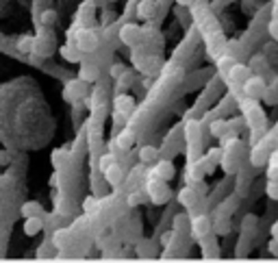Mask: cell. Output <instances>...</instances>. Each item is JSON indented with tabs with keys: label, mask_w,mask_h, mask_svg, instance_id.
Returning a JSON list of instances; mask_svg holds the SVG:
<instances>
[{
	"label": "cell",
	"mask_w": 278,
	"mask_h": 263,
	"mask_svg": "<svg viewBox=\"0 0 278 263\" xmlns=\"http://www.w3.org/2000/svg\"><path fill=\"white\" fill-rule=\"evenodd\" d=\"M237 109L242 111L248 129H267V117H265L263 107L259 105V100L244 96V98H239Z\"/></svg>",
	"instance_id": "obj_1"
},
{
	"label": "cell",
	"mask_w": 278,
	"mask_h": 263,
	"mask_svg": "<svg viewBox=\"0 0 278 263\" xmlns=\"http://www.w3.org/2000/svg\"><path fill=\"white\" fill-rule=\"evenodd\" d=\"M144 192L148 196V203L152 205H168L170 198H172V189L168 187V180H161V178H146V185H144Z\"/></svg>",
	"instance_id": "obj_2"
},
{
	"label": "cell",
	"mask_w": 278,
	"mask_h": 263,
	"mask_svg": "<svg viewBox=\"0 0 278 263\" xmlns=\"http://www.w3.org/2000/svg\"><path fill=\"white\" fill-rule=\"evenodd\" d=\"M74 44L83 54H91L100 48V35L94 29H78L74 35Z\"/></svg>",
	"instance_id": "obj_3"
},
{
	"label": "cell",
	"mask_w": 278,
	"mask_h": 263,
	"mask_svg": "<svg viewBox=\"0 0 278 263\" xmlns=\"http://www.w3.org/2000/svg\"><path fill=\"white\" fill-rule=\"evenodd\" d=\"M89 96V83L83 78H72L63 87V100L74 105V103H83V98Z\"/></svg>",
	"instance_id": "obj_4"
},
{
	"label": "cell",
	"mask_w": 278,
	"mask_h": 263,
	"mask_svg": "<svg viewBox=\"0 0 278 263\" xmlns=\"http://www.w3.org/2000/svg\"><path fill=\"white\" fill-rule=\"evenodd\" d=\"M191 215V213H189ZM189 233L191 237L200 241L202 237H207V235L213 233V217L209 213H196L191 215V222H189Z\"/></svg>",
	"instance_id": "obj_5"
},
{
	"label": "cell",
	"mask_w": 278,
	"mask_h": 263,
	"mask_svg": "<svg viewBox=\"0 0 278 263\" xmlns=\"http://www.w3.org/2000/svg\"><path fill=\"white\" fill-rule=\"evenodd\" d=\"M142 26L139 24H135V22H122L120 24V31H117V39L124 44V46H131V48H135L139 42H142Z\"/></svg>",
	"instance_id": "obj_6"
},
{
	"label": "cell",
	"mask_w": 278,
	"mask_h": 263,
	"mask_svg": "<svg viewBox=\"0 0 278 263\" xmlns=\"http://www.w3.org/2000/svg\"><path fill=\"white\" fill-rule=\"evenodd\" d=\"M265 89H267V83H265V78L261 74H250L244 80V85H242L244 96L254 98V100H261L263 94H265Z\"/></svg>",
	"instance_id": "obj_7"
},
{
	"label": "cell",
	"mask_w": 278,
	"mask_h": 263,
	"mask_svg": "<svg viewBox=\"0 0 278 263\" xmlns=\"http://www.w3.org/2000/svg\"><path fill=\"white\" fill-rule=\"evenodd\" d=\"M176 174V168H174V161L168 157H159L154 161V166L150 168V172L146 174V178H161V180H172Z\"/></svg>",
	"instance_id": "obj_8"
},
{
	"label": "cell",
	"mask_w": 278,
	"mask_h": 263,
	"mask_svg": "<svg viewBox=\"0 0 278 263\" xmlns=\"http://www.w3.org/2000/svg\"><path fill=\"white\" fill-rule=\"evenodd\" d=\"M200 198H202V196H200L189 183H187V187H183L181 192H178V203L185 207V209H189V211L196 209V207L200 205Z\"/></svg>",
	"instance_id": "obj_9"
},
{
	"label": "cell",
	"mask_w": 278,
	"mask_h": 263,
	"mask_svg": "<svg viewBox=\"0 0 278 263\" xmlns=\"http://www.w3.org/2000/svg\"><path fill=\"white\" fill-rule=\"evenodd\" d=\"M156 9H159V3L156 0H137L135 5V15L139 20H152L156 15Z\"/></svg>",
	"instance_id": "obj_10"
},
{
	"label": "cell",
	"mask_w": 278,
	"mask_h": 263,
	"mask_svg": "<svg viewBox=\"0 0 278 263\" xmlns=\"http://www.w3.org/2000/svg\"><path fill=\"white\" fill-rule=\"evenodd\" d=\"M237 207H239V194H230L222 203H217V207L213 209L211 217H215V215H233Z\"/></svg>",
	"instance_id": "obj_11"
},
{
	"label": "cell",
	"mask_w": 278,
	"mask_h": 263,
	"mask_svg": "<svg viewBox=\"0 0 278 263\" xmlns=\"http://www.w3.org/2000/svg\"><path fill=\"white\" fill-rule=\"evenodd\" d=\"M103 176H105V180H107V185H111V187L124 185V170H122V166H120L117 161L111 163V166L103 172Z\"/></svg>",
	"instance_id": "obj_12"
},
{
	"label": "cell",
	"mask_w": 278,
	"mask_h": 263,
	"mask_svg": "<svg viewBox=\"0 0 278 263\" xmlns=\"http://www.w3.org/2000/svg\"><path fill=\"white\" fill-rule=\"evenodd\" d=\"M200 248H202V259H217L220 257V246H217V239H215V233L202 237L200 241Z\"/></svg>",
	"instance_id": "obj_13"
},
{
	"label": "cell",
	"mask_w": 278,
	"mask_h": 263,
	"mask_svg": "<svg viewBox=\"0 0 278 263\" xmlns=\"http://www.w3.org/2000/svg\"><path fill=\"white\" fill-rule=\"evenodd\" d=\"M135 139H137V135L135 131L131 129H122L117 135H115V144H117V148L122 155H126V152H131V148L135 146Z\"/></svg>",
	"instance_id": "obj_14"
},
{
	"label": "cell",
	"mask_w": 278,
	"mask_h": 263,
	"mask_svg": "<svg viewBox=\"0 0 278 263\" xmlns=\"http://www.w3.org/2000/svg\"><path fill=\"white\" fill-rule=\"evenodd\" d=\"M113 111H117V113H122V115H131L133 111H135V100L128 94H115V98H113Z\"/></svg>",
	"instance_id": "obj_15"
},
{
	"label": "cell",
	"mask_w": 278,
	"mask_h": 263,
	"mask_svg": "<svg viewBox=\"0 0 278 263\" xmlns=\"http://www.w3.org/2000/svg\"><path fill=\"white\" fill-rule=\"evenodd\" d=\"M159 157H161V150H159V146H154V144H146V146L137 150V159H139V163H144V166H152Z\"/></svg>",
	"instance_id": "obj_16"
},
{
	"label": "cell",
	"mask_w": 278,
	"mask_h": 263,
	"mask_svg": "<svg viewBox=\"0 0 278 263\" xmlns=\"http://www.w3.org/2000/svg\"><path fill=\"white\" fill-rule=\"evenodd\" d=\"M78 78L83 80H87V83H96V80L100 78V68L96 66V63H91L87 59H83L81 61V70H78Z\"/></svg>",
	"instance_id": "obj_17"
},
{
	"label": "cell",
	"mask_w": 278,
	"mask_h": 263,
	"mask_svg": "<svg viewBox=\"0 0 278 263\" xmlns=\"http://www.w3.org/2000/svg\"><path fill=\"white\" fill-rule=\"evenodd\" d=\"M44 226H46L44 213H42V215H29V217L24 220V233L29 235V237H35V235H39V233L44 231Z\"/></svg>",
	"instance_id": "obj_18"
},
{
	"label": "cell",
	"mask_w": 278,
	"mask_h": 263,
	"mask_svg": "<svg viewBox=\"0 0 278 263\" xmlns=\"http://www.w3.org/2000/svg\"><path fill=\"white\" fill-rule=\"evenodd\" d=\"M59 20V13L54 11V7H46L39 11V17H37V26H48V29H52L54 24H57Z\"/></svg>",
	"instance_id": "obj_19"
},
{
	"label": "cell",
	"mask_w": 278,
	"mask_h": 263,
	"mask_svg": "<svg viewBox=\"0 0 278 263\" xmlns=\"http://www.w3.org/2000/svg\"><path fill=\"white\" fill-rule=\"evenodd\" d=\"M230 229H233V224H230V215H215L213 217V233L217 235H228Z\"/></svg>",
	"instance_id": "obj_20"
},
{
	"label": "cell",
	"mask_w": 278,
	"mask_h": 263,
	"mask_svg": "<svg viewBox=\"0 0 278 263\" xmlns=\"http://www.w3.org/2000/svg\"><path fill=\"white\" fill-rule=\"evenodd\" d=\"M189 222H191V215H187V213H174V217H172V231L178 233V235L187 233L189 231Z\"/></svg>",
	"instance_id": "obj_21"
},
{
	"label": "cell",
	"mask_w": 278,
	"mask_h": 263,
	"mask_svg": "<svg viewBox=\"0 0 278 263\" xmlns=\"http://www.w3.org/2000/svg\"><path fill=\"white\" fill-rule=\"evenodd\" d=\"M61 57L66 59L68 63H81L83 61V52L76 48V44H66V46H61Z\"/></svg>",
	"instance_id": "obj_22"
},
{
	"label": "cell",
	"mask_w": 278,
	"mask_h": 263,
	"mask_svg": "<svg viewBox=\"0 0 278 263\" xmlns=\"http://www.w3.org/2000/svg\"><path fill=\"white\" fill-rule=\"evenodd\" d=\"M248 68L252 70V74H263L265 70H270V63H267V57H265V54H254V57L250 59Z\"/></svg>",
	"instance_id": "obj_23"
},
{
	"label": "cell",
	"mask_w": 278,
	"mask_h": 263,
	"mask_svg": "<svg viewBox=\"0 0 278 263\" xmlns=\"http://www.w3.org/2000/svg\"><path fill=\"white\" fill-rule=\"evenodd\" d=\"M226 131H228V124H226V120H224L222 115H220V117H215V120H213V122L209 124V133L213 135V137H217V139H220Z\"/></svg>",
	"instance_id": "obj_24"
},
{
	"label": "cell",
	"mask_w": 278,
	"mask_h": 263,
	"mask_svg": "<svg viewBox=\"0 0 278 263\" xmlns=\"http://www.w3.org/2000/svg\"><path fill=\"white\" fill-rule=\"evenodd\" d=\"M42 213H44V207H42V203H37V200L24 203L22 209H20V215H24V217H29V215H42Z\"/></svg>",
	"instance_id": "obj_25"
},
{
	"label": "cell",
	"mask_w": 278,
	"mask_h": 263,
	"mask_svg": "<svg viewBox=\"0 0 278 263\" xmlns=\"http://www.w3.org/2000/svg\"><path fill=\"white\" fill-rule=\"evenodd\" d=\"M117 161V157H115V152H111V150H107V152H100L98 155V172L103 174V172L111 166V163H115Z\"/></svg>",
	"instance_id": "obj_26"
},
{
	"label": "cell",
	"mask_w": 278,
	"mask_h": 263,
	"mask_svg": "<svg viewBox=\"0 0 278 263\" xmlns=\"http://www.w3.org/2000/svg\"><path fill=\"white\" fill-rule=\"evenodd\" d=\"M144 203H148V196H146L144 189H133V192L126 196L128 207H137V205H144Z\"/></svg>",
	"instance_id": "obj_27"
},
{
	"label": "cell",
	"mask_w": 278,
	"mask_h": 263,
	"mask_svg": "<svg viewBox=\"0 0 278 263\" xmlns=\"http://www.w3.org/2000/svg\"><path fill=\"white\" fill-rule=\"evenodd\" d=\"M256 224H259V217L256 215H252V213L244 215V220H242V233H246V235L252 237V233L256 231Z\"/></svg>",
	"instance_id": "obj_28"
},
{
	"label": "cell",
	"mask_w": 278,
	"mask_h": 263,
	"mask_svg": "<svg viewBox=\"0 0 278 263\" xmlns=\"http://www.w3.org/2000/svg\"><path fill=\"white\" fill-rule=\"evenodd\" d=\"M81 207H83V211H85L87 215H91V213H96L98 211V207H100V200H98V196H85L83 198V203H81Z\"/></svg>",
	"instance_id": "obj_29"
},
{
	"label": "cell",
	"mask_w": 278,
	"mask_h": 263,
	"mask_svg": "<svg viewBox=\"0 0 278 263\" xmlns=\"http://www.w3.org/2000/svg\"><path fill=\"white\" fill-rule=\"evenodd\" d=\"M94 11H96V3L94 0H85V3L81 5V9H78V17L81 20H85V17L89 20V17L94 15Z\"/></svg>",
	"instance_id": "obj_30"
},
{
	"label": "cell",
	"mask_w": 278,
	"mask_h": 263,
	"mask_svg": "<svg viewBox=\"0 0 278 263\" xmlns=\"http://www.w3.org/2000/svg\"><path fill=\"white\" fill-rule=\"evenodd\" d=\"M70 233H72V231H68V229H59L57 233H54L52 244H54L57 248H66V246H68V237H70Z\"/></svg>",
	"instance_id": "obj_31"
},
{
	"label": "cell",
	"mask_w": 278,
	"mask_h": 263,
	"mask_svg": "<svg viewBox=\"0 0 278 263\" xmlns=\"http://www.w3.org/2000/svg\"><path fill=\"white\" fill-rule=\"evenodd\" d=\"M33 44H35V37L33 35H24V37H20L17 39V50L20 52H33Z\"/></svg>",
	"instance_id": "obj_32"
},
{
	"label": "cell",
	"mask_w": 278,
	"mask_h": 263,
	"mask_svg": "<svg viewBox=\"0 0 278 263\" xmlns=\"http://www.w3.org/2000/svg\"><path fill=\"white\" fill-rule=\"evenodd\" d=\"M265 194H267V198H272V200L278 203V178H267Z\"/></svg>",
	"instance_id": "obj_33"
},
{
	"label": "cell",
	"mask_w": 278,
	"mask_h": 263,
	"mask_svg": "<svg viewBox=\"0 0 278 263\" xmlns=\"http://www.w3.org/2000/svg\"><path fill=\"white\" fill-rule=\"evenodd\" d=\"M261 100H265L267 105H278V87L276 85H272V87H267L265 89V94H263V98Z\"/></svg>",
	"instance_id": "obj_34"
},
{
	"label": "cell",
	"mask_w": 278,
	"mask_h": 263,
	"mask_svg": "<svg viewBox=\"0 0 278 263\" xmlns=\"http://www.w3.org/2000/svg\"><path fill=\"white\" fill-rule=\"evenodd\" d=\"M113 22H117V13L113 11V9H105V11L100 13V24L109 26V24H113Z\"/></svg>",
	"instance_id": "obj_35"
},
{
	"label": "cell",
	"mask_w": 278,
	"mask_h": 263,
	"mask_svg": "<svg viewBox=\"0 0 278 263\" xmlns=\"http://www.w3.org/2000/svg\"><path fill=\"white\" fill-rule=\"evenodd\" d=\"M124 72H126V66H124V63H120V61H117V63H113V66H111V70H109V76L115 80V78L122 76Z\"/></svg>",
	"instance_id": "obj_36"
},
{
	"label": "cell",
	"mask_w": 278,
	"mask_h": 263,
	"mask_svg": "<svg viewBox=\"0 0 278 263\" xmlns=\"http://www.w3.org/2000/svg\"><path fill=\"white\" fill-rule=\"evenodd\" d=\"M54 0H33V15L37 13V17H39V11L46 7H52Z\"/></svg>",
	"instance_id": "obj_37"
},
{
	"label": "cell",
	"mask_w": 278,
	"mask_h": 263,
	"mask_svg": "<svg viewBox=\"0 0 278 263\" xmlns=\"http://www.w3.org/2000/svg\"><path fill=\"white\" fill-rule=\"evenodd\" d=\"M9 163H11V152L5 150V148H0V168H7Z\"/></svg>",
	"instance_id": "obj_38"
},
{
	"label": "cell",
	"mask_w": 278,
	"mask_h": 263,
	"mask_svg": "<svg viewBox=\"0 0 278 263\" xmlns=\"http://www.w3.org/2000/svg\"><path fill=\"white\" fill-rule=\"evenodd\" d=\"M267 250H270L272 257H278V239H270V244H267Z\"/></svg>",
	"instance_id": "obj_39"
},
{
	"label": "cell",
	"mask_w": 278,
	"mask_h": 263,
	"mask_svg": "<svg viewBox=\"0 0 278 263\" xmlns=\"http://www.w3.org/2000/svg\"><path fill=\"white\" fill-rule=\"evenodd\" d=\"M174 3L178 5V7H191L193 3H196V0H174Z\"/></svg>",
	"instance_id": "obj_40"
},
{
	"label": "cell",
	"mask_w": 278,
	"mask_h": 263,
	"mask_svg": "<svg viewBox=\"0 0 278 263\" xmlns=\"http://www.w3.org/2000/svg\"><path fill=\"white\" fill-rule=\"evenodd\" d=\"M270 233H272V237L274 239H278V220L272 224V229H270Z\"/></svg>",
	"instance_id": "obj_41"
},
{
	"label": "cell",
	"mask_w": 278,
	"mask_h": 263,
	"mask_svg": "<svg viewBox=\"0 0 278 263\" xmlns=\"http://www.w3.org/2000/svg\"><path fill=\"white\" fill-rule=\"evenodd\" d=\"M272 133H274L276 137H278V122H276V126H274V129H272Z\"/></svg>",
	"instance_id": "obj_42"
},
{
	"label": "cell",
	"mask_w": 278,
	"mask_h": 263,
	"mask_svg": "<svg viewBox=\"0 0 278 263\" xmlns=\"http://www.w3.org/2000/svg\"><path fill=\"white\" fill-rule=\"evenodd\" d=\"M198 5H209V0H196Z\"/></svg>",
	"instance_id": "obj_43"
},
{
	"label": "cell",
	"mask_w": 278,
	"mask_h": 263,
	"mask_svg": "<svg viewBox=\"0 0 278 263\" xmlns=\"http://www.w3.org/2000/svg\"><path fill=\"white\" fill-rule=\"evenodd\" d=\"M107 3H117V0H107Z\"/></svg>",
	"instance_id": "obj_44"
}]
</instances>
